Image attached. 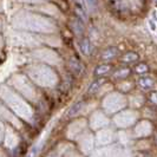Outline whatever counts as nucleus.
Instances as JSON below:
<instances>
[{"label":"nucleus","mask_w":157,"mask_h":157,"mask_svg":"<svg viewBox=\"0 0 157 157\" xmlns=\"http://www.w3.org/2000/svg\"><path fill=\"white\" fill-rule=\"evenodd\" d=\"M69 67H70L71 72L73 75H76V76H80L84 72V65H83V63L79 62L78 59H76V58H72L69 62Z\"/></svg>","instance_id":"1"},{"label":"nucleus","mask_w":157,"mask_h":157,"mask_svg":"<svg viewBox=\"0 0 157 157\" xmlns=\"http://www.w3.org/2000/svg\"><path fill=\"white\" fill-rule=\"evenodd\" d=\"M80 50H82V52L85 56L91 55V52H92V44L90 43V40L86 39V38L82 39V41H80Z\"/></svg>","instance_id":"2"},{"label":"nucleus","mask_w":157,"mask_h":157,"mask_svg":"<svg viewBox=\"0 0 157 157\" xmlns=\"http://www.w3.org/2000/svg\"><path fill=\"white\" fill-rule=\"evenodd\" d=\"M72 29H73V31L75 33L79 36V34H82L83 31H84V26H83V23L79 20V19H75L73 21H72Z\"/></svg>","instance_id":"3"},{"label":"nucleus","mask_w":157,"mask_h":157,"mask_svg":"<svg viewBox=\"0 0 157 157\" xmlns=\"http://www.w3.org/2000/svg\"><path fill=\"white\" fill-rule=\"evenodd\" d=\"M110 70H111L110 65H99V66L94 70V75H97V76H102V75L108 73Z\"/></svg>","instance_id":"4"},{"label":"nucleus","mask_w":157,"mask_h":157,"mask_svg":"<svg viewBox=\"0 0 157 157\" xmlns=\"http://www.w3.org/2000/svg\"><path fill=\"white\" fill-rule=\"evenodd\" d=\"M82 105H83V104H82L80 102H78L76 105H73V106L70 109V111H69V116H70V117H72V116L77 115V113L79 112V110L82 109Z\"/></svg>","instance_id":"5"},{"label":"nucleus","mask_w":157,"mask_h":157,"mask_svg":"<svg viewBox=\"0 0 157 157\" xmlns=\"http://www.w3.org/2000/svg\"><path fill=\"white\" fill-rule=\"evenodd\" d=\"M116 55H117V50H116V48H108V50L103 53V57L106 59V58H113Z\"/></svg>","instance_id":"6"},{"label":"nucleus","mask_w":157,"mask_h":157,"mask_svg":"<svg viewBox=\"0 0 157 157\" xmlns=\"http://www.w3.org/2000/svg\"><path fill=\"white\" fill-rule=\"evenodd\" d=\"M137 59V55L134 53V52H129V53H126L124 57H123V60L124 62H134Z\"/></svg>","instance_id":"7"},{"label":"nucleus","mask_w":157,"mask_h":157,"mask_svg":"<svg viewBox=\"0 0 157 157\" xmlns=\"http://www.w3.org/2000/svg\"><path fill=\"white\" fill-rule=\"evenodd\" d=\"M141 86L142 87H145V89H149V87L152 86V80L150 78H143L141 79Z\"/></svg>","instance_id":"8"},{"label":"nucleus","mask_w":157,"mask_h":157,"mask_svg":"<svg viewBox=\"0 0 157 157\" xmlns=\"http://www.w3.org/2000/svg\"><path fill=\"white\" fill-rule=\"evenodd\" d=\"M129 69H122V70H118L116 72V77H119V78H123V77H126L129 75Z\"/></svg>","instance_id":"9"},{"label":"nucleus","mask_w":157,"mask_h":157,"mask_svg":"<svg viewBox=\"0 0 157 157\" xmlns=\"http://www.w3.org/2000/svg\"><path fill=\"white\" fill-rule=\"evenodd\" d=\"M104 80L103 79H99V80H97V82H94V84L91 85V87H90V92H92V91H96L98 87L101 86V83H103Z\"/></svg>","instance_id":"10"}]
</instances>
